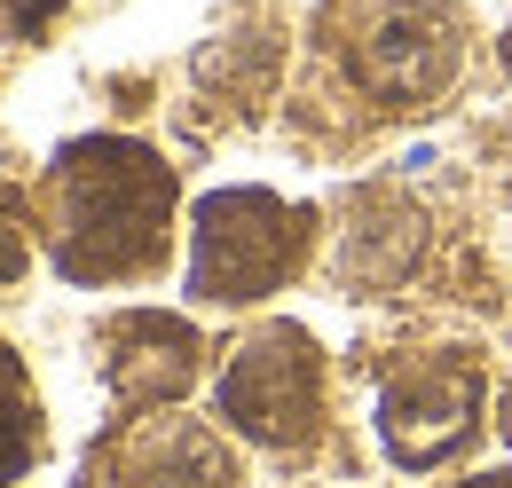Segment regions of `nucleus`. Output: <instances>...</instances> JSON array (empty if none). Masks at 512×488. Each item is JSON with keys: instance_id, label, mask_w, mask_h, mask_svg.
<instances>
[{"instance_id": "0eeeda50", "label": "nucleus", "mask_w": 512, "mask_h": 488, "mask_svg": "<svg viewBox=\"0 0 512 488\" xmlns=\"http://www.w3.org/2000/svg\"><path fill=\"white\" fill-rule=\"evenodd\" d=\"M197 355H205V339H197L182 315L127 307V315L103 323V386H111L119 410H158V402L190 394L197 386Z\"/></svg>"}, {"instance_id": "f257e3e1", "label": "nucleus", "mask_w": 512, "mask_h": 488, "mask_svg": "<svg viewBox=\"0 0 512 488\" xmlns=\"http://www.w3.org/2000/svg\"><path fill=\"white\" fill-rule=\"evenodd\" d=\"M174 166L134 142V134H79L48 158L40 213H48V268L103 292V284H142L166 268L174 244Z\"/></svg>"}, {"instance_id": "9d476101", "label": "nucleus", "mask_w": 512, "mask_h": 488, "mask_svg": "<svg viewBox=\"0 0 512 488\" xmlns=\"http://www.w3.org/2000/svg\"><path fill=\"white\" fill-rule=\"evenodd\" d=\"M24 229H32V205H24V189L0 182V292H8V284L32 268V237H24Z\"/></svg>"}, {"instance_id": "ddd939ff", "label": "nucleus", "mask_w": 512, "mask_h": 488, "mask_svg": "<svg viewBox=\"0 0 512 488\" xmlns=\"http://www.w3.org/2000/svg\"><path fill=\"white\" fill-rule=\"evenodd\" d=\"M505 56H512V40H505Z\"/></svg>"}, {"instance_id": "423d86ee", "label": "nucleus", "mask_w": 512, "mask_h": 488, "mask_svg": "<svg viewBox=\"0 0 512 488\" xmlns=\"http://www.w3.org/2000/svg\"><path fill=\"white\" fill-rule=\"evenodd\" d=\"M87 473L103 488H245L237 473V449L205 418H119V433H103V449L87 457Z\"/></svg>"}, {"instance_id": "f03ea898", "label": "nucleus", "mask_w": 512, "mask_h": 488, "mask_svg": "<svg viewBox=\"0 0 512 488\" xmlns=\"http://www.w3.org/2000/svg\"><path fill=\"white\" fill-rule=\"evenodd\" d=\"M316 205L276 189H213L190 213V300L197 307H253L284 292L316 260Z\"/></svg>"}, {"instance_id": "1a4fd4ad", "label": "nucleus", "mask_w": 512, "mask_h": 488, "mask_svg": "<svg viewBox=\"0 0 512 488\" xmlns=\"http://www.w3.org/2000/svg\"><path fill=\"white\" fill-rule=\"evenodd\" d=\"M40 457H48V418H40L32 370H24V355L0 339V488H16Z\"/></svg>"}, {"instance_id": "39448f33", "label": "nucleus", "mask_w": 512, "mask_h": 488, "mask_svg": "<svg viewBox=\"0 0 512 488\" xmlns=\"http://www.w3.org/2000/svg\"><path fill=\"white\" fill-rule=\"evenodd\" d=\"M347 71L355 87L371 95V111H402V103H426L457 79L465 56V16L449 0H371L355 24H347Z\"/></svg>"}, {"instance_id": "20e7f679", "label": "nucleus", "mask_w": 512, "mask_h": 488, "mask_svg": "<svg viewBox=\"0 0 512 488\" xmlns=\"http://www.w3.org/2000/svg\"><path fill=\"white\" fill-rule=\"evenodd\" d=\"M481 402H489V378L481 355L465 347H426L402 370H386L379 386V441L402 473H442L457 465L473 441H481Z\"/></svg>"}, {"instance_id": "7ed1b4c3", "label": "nucleus", "mask_w": 512, "mask_h": 488, "mask_svg": "<svg viewBox=\"0 0 512 488\" xmlns=\"http://www.w3.org/2000/svg\"><path fill=\"white\" fill-rule=\"evenodd\" d=\"M213 418H221V433H237L253 449L308 457L323 441V347L300 323H260L221 363Z\"/></svg>"}, {"instance_id": "6e6552de", "label": "nucleus", "mask_w": 512, "mask_h": 488, "mask_svg": "<svg viewBox=\"0 0 512 488\" xmlns=\"http://www.w3.org/2000/svg\"><path fill=\"white\" fill-rule=\"evenodd\" d=\"M418 244H426V213H418L410 197H394V189H355L347 229H339V284H355V292L402 284L410 260H418Z\"/></svg>"}, {"instance_id": "f8f14e48", "label": "nucleus", "mask_w": 512, "mask_h": 488, "mask_svg": "<svg viewBox=\"0 0 512 488\" xmlns=\"http://www.w3.org/2000/svg\"><path fill=\"white\" fill-rule=\"evenodd\" d=\"M457 488H512V473H473V481H457Z\"/></svg>"}, {"instance_id": "9b49d317", "label": "nucleus", "mask_w": 512, "mask_h": 488, "mask_svg": "<svg viewBox=\"0 0 512 488\" xmlns=\"http://www.w3.org/2000/svg\"><path fill=\"white\" fill-rule=\"evenodd\" d=\"M56 8H64V0H0V40H32V32H48Z\"/></svg>"}]
</instances>
